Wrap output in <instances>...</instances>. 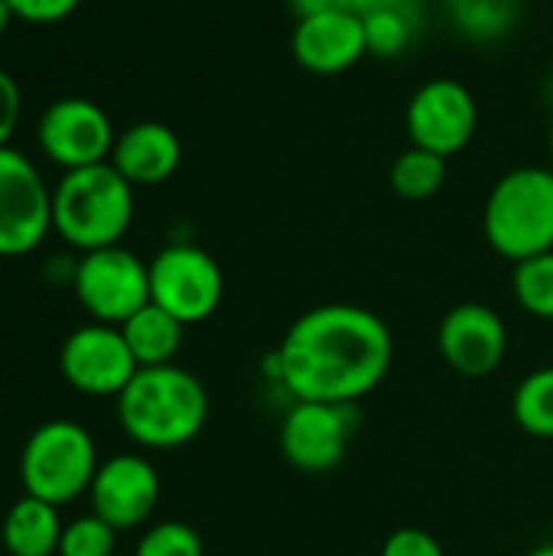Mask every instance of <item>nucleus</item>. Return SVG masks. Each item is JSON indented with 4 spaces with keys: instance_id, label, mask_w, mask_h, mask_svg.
Segmentation results:
<instances>
[{
    "instance_id": "obj_25",
    "label": "nucleus",
    "mask_w": 553,
    "mask_h": 556,
    "mask_svg": "<svg viewBox=\"0 0 553 556\" xmlns=\"http://www.w3.org/2000/svg\"><path fill=\"white\" fill-rule=\"evenodd\" d=\"M134 556H205L202 538L183 521H160L143 531Z\"/></svg>"
},
{
    "instance_id": "obj_13",
    "label": "nucleus",
    "mask_w": 553,
    "mask_h": 556,
    "mask_svg": "<svg viewBox=\"0 0 553 556\" xmlns=\"http://www.w3.org/2000/svg\"><path fill=\"white\" fill-rule=\"evenodd\" d=\"M437 349L456 375L473 381L489 378L508 352L505 319L486 303H460L440 319Z\"/></svg>"
},
{
    "instance_id": "obj_2",
    "label": "nucleus",
    "mask_w": 553,
    "mask_h": 556,
    "mask_svg": "<svg viewBox=\"0 0 553 556\" xmlns=\"http://www.w3.org/2000/svg\"><path fill=\"white\" fill-rule=\"evenodd\" d=\"M117 420L143 450H179L202 433L209 394L202 381L179 365L140 368L117 394Z\"/></svg>"
},
{
    "instance_id": "obj_14",
    "label": "nucleus",
    "mask_w": 553,
    "mask_h": 556,
    "mask_svg": "<svg viewBox=\"0 0 553 556\" xmlns=\"http://www.w3.org/2000/svg\"><path fill=\"white\" fill-rule=\"evenodd\" d=\"M91 515L108 521L114 531H134L147 525L160 502V476L150 459L121 453L98 466L88 489Z\"/></svg>"
},
{
    "instance_id": "obj_33",
    "label": "nucleus",
    "mask_w": 553,
    "mask_h": 556,
    "mask_svg": "<svg viewBox=\"0 0 553 556\" xmlns=\"http://www.w3.org/2000/svg\"><path fill=\"white\" fill-rule=\"evenodd\" d=\"M551 160H553V124H551Z\"/></svg>"
},
{
    "instance_id": "obj_8",
    "label": "nucleus",
    "mask_w": 553,
    "mask_h": 556,
    "mask_svg": "<svg viewBox=\"0 0 553 556\" xmlns=\"http://www.w3.org/2000/svg\"><path fill=\"white\" fill-rule=\"evenodd\" d=\"M52 231V189L29 156L0 147V257H23Z\"/></svg>"
},
{
    "instance_id": "obj_26",
    "label": "nucleus",
    "mask_w": 553,
    "mask_h": 556,
    "mask_svg": "<svg viewBox=\"0 0 553 556\" xmlns=\"http://www.w3.org/2000/svg\"><path fill=\"white\" fill-rule=\"evenodd\" d=\"M381 556H447L440 541L430 531L420 528H401L394 534H388V541L381 544Z\"/></svg>"
},
{
    "instance_id": "obj_10",
    "label": "nucleus",
    "mask_w": 553,
    "mask_h": 556,
    "mask_svg": "<svg viewBox=\"0 0 553 556\" xmlns=\"http://www.w3.org/2000/svg\"><path fill=\"white\" fill-rule=\"evenodd\" d=\"M355 404L293 401L280 420V456L310 476L336 469L355 433Z\"/></svg>"
},
{
    "instance_id": "obj_17",
    "label": "nucleus",
    "mask_w": 553,
    "mask_h": 556,
    "mask_svg": "<svg viewBox=\"0 0 553 556\" xmlns=\"http://www.w3.org/2000/svg\"><path fill=\"white\" fill-rule=\"evenodd\" d=\"M62 518L59 508L23 495L20 502L10 505L3 528H0V544L10 556H52L59 554V541H62Z\"/></svg>"
},
{
    "instance_id": "obj_11",
    "label": "nucleus",
    "mask_w": 553,
    "mask_h": 556,
    "mask_svg": "<svg viewBox=\"0 0 553 556\" xmlns=\"http://www.w3.org/2000/svg\"><path fill=\"white\" fill-rule=\"evenodd\" d=\"M36 140L42 153L68 173V169L108 163L117 134L111 117L95 101L59 98L42 111L36 124Z\"/></svg>"
},
{
    "instance_id": "obj_28",
    "label": "nucleus",
    "mask_w": 553,
    "mask_h": 556,
    "mask_svg": "<svg viewBox=\"0 0 553 556\" xmlns=\"http://www.w3.org/2000/svg\"><path fill=\"white\" fill-rule=\"evenodd\" d=\"M20 85L10 72L0 68V147H10V137L20 124Z\"/></svg>"
},
{
    "instance_id": "obj_3",
    "label": "nucleus",
    "mask_w": 553,
    "mask_h": 556,
    "mask_svg": "<svg viewBox=\"0 0 553 556\" xmlns=\"http://www.w3.org/2000/svg\"><path fill=\"white\" fill-rule=\"evenodd\" d=\"M134 222V186L111 166L68 169L52 189V231L75 251L121 244Z\"/></svg>"
},
{
    "instance_id": "obj_30",
    "label": "nucleus",
    "mask_w": 553,
    "mask_h": 556,
    "mask_svg": "<svg viewBox=\"0 0 553 556\" xmlns=\"http://www.w3.org/2000/svg\"><path fill=\"white\" fill-rule=\"evenodd\" d=\"M378 0H332V10H342V13H352V16H365Z\"/></svg>"
},
{
    "instance_id": "obj_12",
    "label": "nucleus",
    "mask_w": 553,
    "mask_h": 556,
    "mask_svg": "<svg viewBox=\"0 0 553 556\" xmlns=\"http://www.w3.org/2000/svg\"><path fill=\"white\" fill-rule=\"evenodd\" d=\"M59 371L81 394L117 397L130 384V378L140 371V365L134 362L121 336V326L88 323L62 342Z\"/></svg>"
},
{
    "instance_id": "obj_15",
    "label": "nucleus",
    "mask_w": 553,
    "mask_h": 556,
    "mask_svg": "<svg viewBox=\"0 0 553 556\" xmlns=\"http://www.w3.org/2000/svg\"><path fill=\"white\" fill-rule=\"evenodd\" d=\"M290 49L300 68L313 75H342L368 52V39H365L362 16L326 10L297 20Z\"/></svg>"
},
{
    "instance_id": "obj_19",
    "label": "nucleus",
    "mask_w": 553,
    "mask_h": 556,
    "mask_svg": "<svg viewBox=\"0 0 553 556\" xmlns=\"http://www.w3.org/2000/svg\"><path fill=\"white\" fill-rule=\"evenodd\" d=\"M365 39L368 52L378 59H394L407 52L424 26V3L420 0H378L365 16Z\"/></svg>"
},
{
    "instance_id": "obj_27",
    "label": "nucleus",
    "mask_w": 553,
    "mask_h": 556,
    "mask_svg": "<svg viewBox=\"0 0 553 556\" xmlns=\"http://www.w3.org/2000/svg\"><path fill=\"white\" fill-rule=\"evenodd\" d=\"M13 16L23 20V23H59L65 20L68 13H75V7L81 0H7Z\"/></svg>"
},
{
    "instance_id": "obj_32",
    "label": "nucleus",
    "mask_w": 553,
    "mask_h": 556,
    "mask_svg": "<svg viewBox=\"0 0 553 556\" xmlns=\"http://www.w3.org/2000/svg\"><path fill=\"white\" fill-rule=\"evenodd\" d=\"M525 556H553V541L551 544H544V547H535V551H528Z\"/></svg>"
},
{
    "instance_id": "obj_1",
    "label": "nucleus",
    "mask_w": 553,
    "mask_h": 556,
    "mask_svg": "<svg viewBox=\"0 0 553 556\" xmlns=\"http://www.w3.org/2000/svg\"><path fill=\"white\" fill-rule=\"evenodd\" d=\"M394 339L381 316L352 303L303 313L271 355V378L293 401L355 404L391 371Z\"/></svg>"
},
{
    "instance_id": "obj_5",
    "label": "nucleus",
    "mask_w": 553,
    "mask_h": 556,
    "mask_svg": "<svg viewBox=\"0 0 553 556\" xmlns=\"http://www.w3.org/2000/svg\"><path fill=\"white\" fill-rule=\"evenodd\" d=\"M95 437L75 420H49L36 427L20 453L23 492L49 505H68L85 495L98 472Z\"/></svg>"
},
{
    "instance_id": "obj_6",
    "label": "nucleus",
    "mask_w": 553,
    "mask_h": 556,
    "mask_svg": "<svg viewBox=\"0 0 553 556\" xmlns=\"http://www.w3.org/2000/svg\"><path fill=\"white\" fill-rule=\"evenodd\" d=\"M72 287L95 323L121 326L150 303V264L121 244L88 251L72 270Z\"/></svg>"
},
{
    "instance_id": "obj_29",
    "label": "nucleus",
    "mask_w": 553,
    "mask_h": 556,
    "mask_svg": "<svg viewBox=\"0 0 553 556\" xmlns=\"http://www.w3.org/2000/svg\"><path fill=\"white\" fill-rule=\"evenodd\" d=\"M290 3V10L297 13V20H303V16H313V13H326V10H332V0H287Z\"/></svg>"
},
{
    "instance_id": "obj_9",
    "label": "nucleus",
    "mask_w": 553,
    "mask_h": 556,
    "mask_svg": "<svg viewBox=\"0 0 553 556\" xmlns=\"http://www.w3.org/2000/svg\"><path fill=\"white\" fill-rule=\"evenodd\" d=\"M407 137L414 147L430 150L443 160L469 147L479 127V108L473 91L456 78H433L420 85L404 114Z\"/></svg>"
},
{
    "instance_id": "obj_21",
    "label": "nucleus",
    "mask_w": 553,
    "mask_h": 556,
    "mask_svg": "<svg viewBox=\"0 0 553 556\" xmlns=\"http://www.w3.org/2000/svg\"><path fill=\"white\" fill-rule=\"evenodd\" d=\"M521 0H450L456 29L473 42H492L512 33L518 23Z\"/></svg>"
},
{
    "instance_id": "obj_18",
    "label": "nucleus",
    "mask_w": 553,
    "mask_h": 556,
    "mask_svg": "<svg viewBox=\"0 0 553 556\" xmlns=\"http://www.w3.org/2000/svg\"><path fill=\"white\" fill-rule=\"evenodd\" d=\"M183 329L186 326L156 303H147L127 323H121V336L140 368L173 365V358L183 345Z\"/></svg>"
},
{
    "instance_id": "obj_31",
    "label": "nucleus",
    "mask_w": 553,
    "mask_h": 556,
    "mask_svg": "<svg viewBox=\"0 0 553 556\" xmlns=\"http://www.w3.org/2000/svg\"><path fill=\"white\" fill-rule=\"evenodd\" d=\"M13 20H16V16H13L10 3H7V0H0V33H3V29H7V26L13 23Z\"/></svg>"
},
{
    "instance_id": "obj_23",
    "label": "nucleus",
    "mask_w": 553,
    "mask_h": 556,
    "mask_svg": "<svg viewBox=\"0 0 553 556\" xmlns=\"http://www.w3.org/2000/svg\"><path fill=\"white\" fill-rule=\"evenodd\" d=\"M512 293L535 319H553V251L515 264Z\"/></svg>"
},
{
    "instance_id": "obj_24",
    "label": "nucleus",
    "mask_w": 553,
    "mask_h": 556,
    "mask_svg": "<svg viewBox=\"0 0 553 556\" xmlns=\"http://www.w3.org/2000/svg\"><path fill=\"white\" fill-rule=\"evenodd\" d=\"M117 534L121 531H114L98 515H81L62 528V541H59L55 556H114Z\"/></svg>"
},
{
    "instance_id": "obj_22",
    "label": "nucleus",
    "mask_w": 553,
    "mask_h": 556,
    "mask_svg": "<svg viewBox=\"0 0 553 556\" xmlns=\"http://www.w3.org/2000/svg\"><path fill=\"white\" fill-rule=\"evenodd\" d=\"M443 182H447V160L430 150L411 147L391 163V189L407 202L433 199L443 189Z\"/></svg>"
},
{
    "instance_id": "obj_16",
    "label": "nucleus",
    "mask_w": 553,
    "mask_h": 556,
    "mask_svg": "<svg viewBox=\"0 0 553 556\" xmlns=\"http://www.w3.org/2000/svg\"><path fill=\"white\" fill-rule=\"evenodd\" d=\"M179 160H183L179 137L160 121H140L130 124L124 134H117L108 163L130 186H160L179 169Z\"/></svg>"
},
{
    "instance_id": "obj_4",
    "label": "nucleus",
    "mask_w": 553,
    "mask_h": 556,
    "mask_svg": "<svg viewBox=\"0 0 553 556\" xmlns=\"http://www.w3.org/2000/svg\"><path fill=\"white\" fill-rule=\"evenodd\" d=\"M482 231L489 248L512 264L553 251V169L505 173L486 199Z\"/></svg>"
},
{
    "instance_id": "obj_7",
    "label": "nucleus",
    "mask_w": 553,
    "mask_h": 556,
    "mask_svg": "<svg viewBox=\"0 0 553 556\" xmlns=\"http://www.w3.org/2000/svg\"><path fill=\"white\" fill-rule=\"evenodd\" d=\"M225 296V277L215 257L196 244H169L150 261V303L163 306L183 326L205 323Z\"/></svg>"
},
{
    "instance_id": "obj_20",
    "label": "nucleus",
    "mask_w": 553,
    "mask_h": 556,
    "mask_svg": "<svg viewBox=\"0 0 553 556\" xmlns=\"http://www.w3.org/2000/svg\"><path fill=\"white\" fill-rule=\"evenodd\" d=\"M515 427L535 440H553V365L531 371L512 394Z\"/></svg>"
}]
</instances>
